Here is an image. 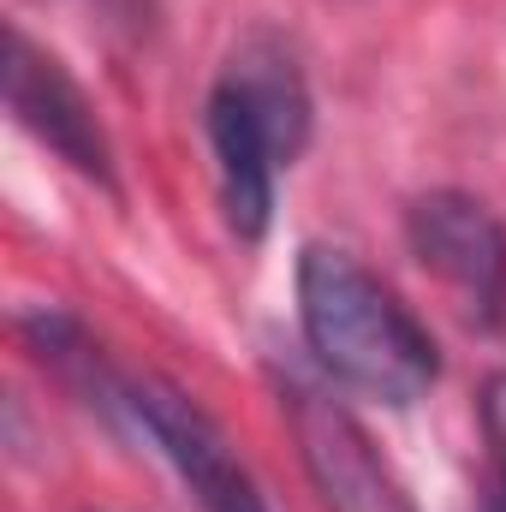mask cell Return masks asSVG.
<instances>
[{"mask_svg": "<svg viewBox=\"0 0 506 512\" xmlns=\"http://www.w3.org/2000/svg\"><path fill=\"white\" fill-rule=\"evenodd\" d=\"M298 328H304V346L328 382L352 387L364 399H381V405H411L441 376L429 328L352 251L304 245V256H298Z\"/></svg>", "mask_w": 506, "mask_h": 512, "instance_id": "1", "label": "cell"}, {"mask_svg": "<svg viewBox=\"0 0 506 512\" xmlns=\"http://www.w3.org/2000/svg\"><path fill=\"white\" fill-rule=\"evenodd\" d=\"M120 405L143 423V435L167 453V465L185 477L203 512H268L256 477L239 465L227 435L203 405H191L179 387L167 382H120Z\"/></svg>", "mask_w": 506, "mask_h": 512, "instance_id": "4", "label": "cell"}, {"mask_svg": "<svg viewBox=\"0 0 506 512\" xmlns=\"http://www.w3.org/2000/svg\"><path fill=\"white\" fill-rule=\"evenodd\" d=\"M274 387H280V411H286L298 465H304V477H310L322 507L328 512H417L405 483L393 477V465L370 441V429L328 387L298 376V370L274 376Z\"/></svg>", "mask_w": 506, "mask_h": 512, "instance_id": "2", "label": "cell"}, {"mask_svg": "<svg viewBox=\"0 0 506 512\" xmlns=\"http://www.w3.org/2000/svg\"><path fill=\"white\" fill-rule=\"evenodd\" d=\"M411 256L459 298L465 316L495 322L506 304V227L465 191H429L405 215Z\"/></svg>", "mask_w": 506, "mask_h": 512, "instance_id": "3", "label": "cell"}, {"mask_svg": "<svg viewBox=\"0 0 506 512\" xmlns=\"http://www.w3.org/2000/svg\"><path fill=\"white\" fill-rule=\"evenodd\" d=\"M221 84L251 102V114L262 120V131L274 137L280 161L292 167V155H298L304 137H310V90H304V72H298V60L286 54V42L268 36V30L245 36V42L233 48V60L221 66Z\"/></svg>", "mask_w": 506, "mask_h": 512, "instance_id": "7", "label": "cell"}, {"mask_svg": "<svg viewBox=\"0 0 506 512\" xmlns=\"http://www.w3.org/2000/svg\"><path fill=\"white\" fill-rule=\"evenodd\" d=\"M203 131H209V149H215V179H221V209H227V227L239 239H262L268 233V215H274V173L286 167L274 137L262 131V120L251 114V102L239 90H227L215 78L209 90V114H203Z\"/></svg>", "mask_w": 506, "mask_h": 512, "instance_id": "6", "label": "cell"}, {"mask_svg": "<svg viewBox=\"0 0 506 512\" xmlns=\"http://www.w3.org/2000/svg\"><path fill=\"white\" fill-rule=\"evenodd\" d=\"M6 108H12V120L30 131L36 143H48L66 167H78L84 179H96V185L114 191V149H108V131L96 120L90 96L18 24H6Z\"/></svg>", "mask_w": 506, "mask_h": 512, "instance_id": "5", "label": "cell"}]
</instances>
